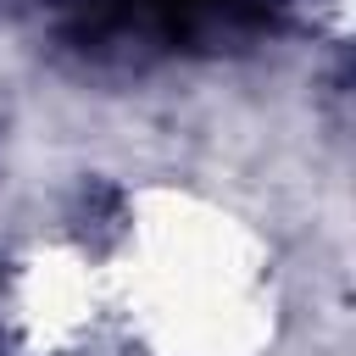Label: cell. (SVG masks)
Segmentation results:
<instances>
[{"label": "cell", "mask_w": 356, "mask_h": 356, "mask_svg": "<svg viewBox=\"0 0 356 356\" xmlns=\"http://www.w3.org/2000/svg\"><path fill=\"white\" fill-rule=\"evenodd\" d=\"M106 284L150 356H256L273 339L267 245L206 195L139 189Z\"/></svg>", "instance_id": "obj_1"}]
</instances>
